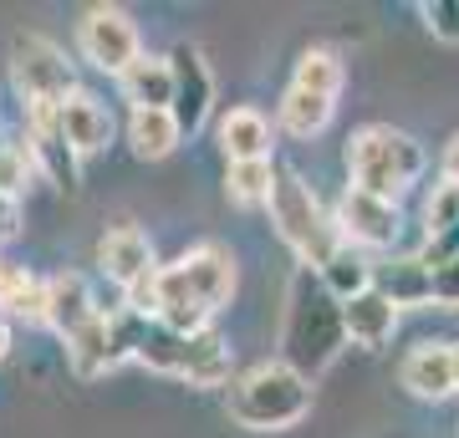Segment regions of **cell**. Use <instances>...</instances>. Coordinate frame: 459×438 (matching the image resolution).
Returning <instances> with one entry per match:
<instances>
[{
    "instance_id": "4",
    "label": "cell",
    "mask_w": 459,
    "mask_h": 438,
    "mask_svg": "<svg viewBox=\"0 0 459 438\" xmlns=\"http://www.w3.org/2000/svg\"><path fill=\"white\" fill-rule=\"evenodd\" d=\"M271 225H276L281 245L301 260V271H322L337 250H342V229L332 219V210L316 199V189L296 168L276 163V189H271Z\"/></svg>"
},
{
    "instance_id": "35",
    "label": "cell",
    "mask_w": 459,
    "mask_h": 438,
    "mask_svg": "<svg viewBox=\"0 0 459 438\" xmlns=\"http://www.w3.org/2000/svg\"><path fill=\"white\" fill-rule=\"evenodd\" d=\"M449 352H455V398H459V337L449 341Z\"/></svg>"
},
{
    "instance_id": "7",
    "label": "cell",
    "mask_w": 459,
    "mask_h": 438,
    "mask_svg": "<svg viewBox=\"0 0 459 438\" xmlns=\"http://www.w3.org/2000/svg\"><path fill=\"white\" fill-rule=\"evenodd\" d=\"M11 82L21 92V107H62L77 98V66L66 62V51L47 36H16L11 41Z\"/></svg>"
},
{
    "instance_id": "1",
    "label": "cell",
    "mask_w": 459,
    "mask_h": 438,
    "mask_svg": "<svg viewBox=\"0 0 459 438\" xmlns=\"http://www.w3.org/2000/svg\"><path fill=\"white\" fill-rule=\"evenodd\" d=\"M347 347L342 301L316 280V271H296L286 291V326H281V362L301 373L307 382L327 373L337 352Z\"/></svg>"
},
{
    "instance_id": "20",
    "label": "cell",
    "mask_w": 459,
    "mask_h": 438,
    "mask_svg": "<svg viewBox=\"0 0 459 438\" xmlns=\"http://www.w3.org/2000/svg\"><path fill=\"white\" fill-rule=\"evenodd\" d=\"M0 316L5 322H41L47 326V280L26 265L0 260Z\"/></svg>"
},
{
    "instance_id": "8",
    "label": "cell",
    "mask_w": 459,
    "mask_h": 438,
    "mask_svg": "<svg viewBox=\"0 0 459 438\" xmlns=\"http://www.w3.org/2000/svg\"><path fill=\"white\" fill-rule=\"evenodd\" d=\"M77 51L87 66H98L108 77H123L138 56H143V36L133 26L123 5H87L77 21Z\"/></svg>"
},
{
    "instance_id": "29",
    "label": "cell",
    "mask_w": 459,
    "mask_h": 438,
    "mask_svg": "<svg viewBox=\"0 0 459 438\" xmlns=\"http://www.w3.org/2000/svg\"><path fill=\"white\" fill-rule=\"evenodd\" d=\"M419 11H424V26H429L434 41L459 47V0H424Z\"/></svg>"
},
{
    "instance_id": "3",
    "label": "cell",
    "mask_w": 459,
    "mask_h": 438,
    "mask_svg": "<svg viewBox=\"0 0 459 438\" xmlns=\"http://www.w3.org/2000/svg\"><path fill=\"white\" fill-rule=\"evenodd\" d=\"M230 418L250 428V434H276V428H291L312 413V382L301 373H291L286 362H255L240 377H230L225 392Z\"/></svg>"
},
{
    "instance_id": "9",
    "label": "cell",
    "mask_w": 459,
    "mask_h": 438,
    "mask_svg": "<svg viewBox=\"0 0 459 438\" xmlns=\"http://www.w3.org/2000/svg\"><path fill=\"white\" fill-rule=\"evenodd\" d=\"M169 72H174V102H169V113H174L184 138H195V133L210 123L214 72H210V62H204V51H199L195 41H179V47L169 51Z\"/></svg>"
},
{
    "instance_id": "27",
    "label": "cell",
    "mask_w": 459,
    "mask_h": 438,
    "mask_svg": "<svg viewBox=\"0 0 459 438\" xmlns=\"http://www.w3.org/2000/svg\"><path fill=\"white\" fill-rule=\"evenodd\" d=\"M31 174H36L31 143H26V138H0V194L21 199V189H26Z\"/></svg>"
},
{
    "instance_id": "21",
    "label": "cell",
    "mask_w": 459,
    "mask_h": 438,
    "mask_svg": "<svg viewBox=\"0 0 459 438\" xmlns=\"http://www.w3.org/2000/svg\"><path fill=\"white\" fill-rule=\"evenodd\" d=\"M373 286L388 301H394L398 311L403 306H424V301H434V271H429L419 255H398L388 260L383 271H373Z\"/></svg>"
},
{
    "instance_id": "18",
    "label": "cell",
    "mask_w": 459,
    "mask_h": 438,
    "mask_svg": "<svg viewBox=\"0 0 459 438\" xmlns=\"http://www.w3.org/2000/svg\"><path fill=\"white\" fill-rule=\"evenodd\" d=\"M66 362H72L77 377H102V373H113L117 362H123V352H117V341H113V311L92 316L82 331L66 337Z\"/></svg>"
},
{
    "instance_id": "11",
    "label": "cell",
    "mask_w": 459,
    "mask_h": 438,
    "mask_svg": "<svg viewBox=\"0 0 459 438\" xmlns=\"http://www.w3.org/2000/svg\"><path fill=\"white\" fill-rule=\"evenodd\" d=\"M21 123H26V143H31L36 174H47L62 194H77V184H82V159L66 148L56 107H21Z\"/></svg>"
},
{
    "instance_id": "26",
    "label": "cell",
    "mask_w": 459,
    "mask_h": 438,
    "mask_svg": "<svg viewBox=\"0 0 459 438\" xmlns=\"http://www.w3.org/2000/svg\"><path fill=\"white\" fill-rule=\"evenodd\" d=\"M271 189H276V159L265 163H225V199L240 204V210H261L271 204Z\"/></svg>"
},
{
    "instance_id": "32",
    "label": "cell",
    "mask_w": 459,
    "mask_h": 438,
    "mask_svg": "<svg viewBox=\"0 0 459 438\" xmlns=\"http://www.w3.org/2000/svg\"><path fill=\"white\" fill-rule=\"evenodd\" d=\"M21 235V199L0 194V245H11Z\"/></svg>"
},
{
    "instance_id": "14",
    "label": "cell",
    "mask_w": 459,
    "mask_h": 438,
    "mask_svg": "<svg viewBox=\"0 0 459 438\" xmlns=\"http://www.w3.org/2000/svg\"><path fill=\"white\" fill-rule=\"evenodd\" d=\"M56 123H62V138L66 148L77 153V159H92V153H102V148L113 143V113L102 107L92 92H77V98H66L62 107H56Z\"/></svg>"
},
{
    "instance_id": "24",
    "label": "cell",
    "mask_w": 459,
    "mask_h": 438,
    "mask_svg": "<svg viewBox=\"0 0 459 438\" xmlns=\"http://www.w3.org/2000/svg\"><path fill=\"white\" fill-rule=\"evenodd\" d=\"M342 82H347V66H342V56H337V51L307 47L301 56H296V72H291V87H296V92H316V98H332V102H337Z\"/></svg>"
},
{
    "instance_id": "33",
    "label": "cell",
    "mask_w": 459,
    "mask_h": 438,
    "mask_svg": "<svg viewBox=\"0 0 459 438\" xmlns=\"http://www.w3.org/2000/svg\"><path fill=\"white\" fill-rule=\"evenodd\" d=\"M439 174H444V184H459V133L444 143V159H439Z\"/></svg>"
},
{
    "instance_id": "12",
    "label": "cell",
    "mask_w": 459,
    "mask_h": 438,
    "mask_svg": "<svg viewBox=\"0 0 459 438\" xmlns=\"http://www.w3.org/2000/svg\"><path fill=\"white\" fill-rule=\"evenodd\" d=\"M98 271L113 280L117 291L138 286L143 276H153V271H159V260H153V240H148L138 225H113L98 240Z\"/></svg>"
},
{
    "instance_id": "19",
    "label": "cell",
    "mask_w": 459,
    "mask_h": 438,
    "mask_svg": "<svg viewBox=\"0 0 459 438\" xmlns=\"http://www.w3.org/2000/svg\"><path fill=\"white\" fill-rule=\"evenodd\" d=\"M117 92H123V102H128L133 113H143V107H164L174 102V72H169V56H138V62L117 77Z\"/></svg>"
},
{
    "instance_id": "6",
    "label": "cell",
    "mask_w": 459,
    "mask_h": 438,
    "mask_svg": "<svg viewBox=\"0 0 459 438\" xmlns=\"http://www.w3.org/2000/svg\"><path fill=\"white\" fill-rule=\"evenodd\" d=\"M230 296H235V255L220 240H204L184 250L174 265H159V311L189 306L214 316L220 306H230Z\"/></svg>"
},
{
    "instance_id": "28",
    "label": "cell",
    "mask_w": 459,
    "mask_h": 438,
    "mask_svg": "<svg viewBox=\"0 0 459 438\" xmlns=\"http://www.w3.org/2000/svg\"><path fill=\"white\" fill-rule=\"evenodd\" d=\"M459 225V184H434V194L424 204V235H439V229Z\"/></svg>"
},
{
    "instance_id": "23",
    "label": "cell",
    "mask_w": 459,
    "mask_h": 438,
    "mask_svg": "<svg viewBox=\"0 0 459 438\" xmlns=\"http://www.w3.org/2000/svg\"><path fill=\"white\" fill-rule=\"evenodd\" d=\"M332 113H337V102L332 98H316V92H296V87H286V98L276 102V128L286 133V138H316V133L332 123Z\"/></svg>"
},
{
    "instance_id": "34",
    "label": "cell",
    "mask_w": 459,
    "mask_h": 438,
    "mask_svg": "<svg viewBox=\"0 0 459 438\" xmlns=\"http://www.w3.org/2000/svg\"><path fill=\"white\" fill-rule=\"evenodd\" d=\"M5 352H11V322L0 316V362H5Z\"/></svg>"
},
{
    "instance_id": "17",
    "label": "cell",
    "mask_w": 459,
    "mask_h": 438,
    "mask_svg": "<svg viewBox=\"0 0 459 438\" xmlns=\"http://www.w3.org/2000/svg\"><path fill=\"white\" fill-rule=\"evenodd\" d=\"M394 326H398V306L377 291V286L373 291H362V296H352V301H342L347 341H358V347H368V352H377L383 341L394 337Z\"/></svg>"
},
{
    "instance_id": "16",
    "label": "cell",
    "mask_w": 459,
    "mask_h": 438,
    "mask_svg": "<svg viewBox=\"0 0 459 438\" xmlns=\"http://www.w3.org/2000/svg\"><path fill=\"white\" fill-rule=\"evenodd\" d=\"M92 316H102V306L92 301V286H87L77 271H56L47 276V326L56 337H72V331H82Z\"/></svg>"
},
{
    "instance_id": "25",
    "label": "cell",
    "mask_w": 459,
    "mask_h": 438,
    "mask_svg": "<svg viewBox=\"0 0 459 438\" xmlns=\"http://www.w3.org/2000/svg\"><path fill=\"white\" fill-rule=\"evenodd\" d=\"M316 280H322L337 301H352V296L373 291V260L362 255L358 245H342V250H337V255L316 271Z\"/></svg>"
},
{
    "instance_id": "13",
    "label": "cell",
    "mask_w": 459,
    "mask_h": 438,
    "mask_svg": "<svg viewBox=\"0 0 459 438\" xmlns=\"http://www.w3.org/2000/svg\"><path fill=\"white\" fill-rule=\"evenodd\" d=\"M398 382L419 398V403H444L455 398V352L449 341H419L403 367H398Z\"/></svg>"
},
{
    "instance_id": "30",
    "label": "cell",
    "mask_w": 459,
    "mask_h": 438,
    "mask_svg": "<svg viewBox=\"0 0 459 438\" xmlns=\"http://www.w3.org/2000/svg\"><path fill=\"white\" fill-rule=\"evenodd\" d=\"M455 255H459V225H455V229H439V235H424V250H419V260H424L429 271L449 265Z\"/></svg>"
},
{
    "instance_id": "31",
    "label": "cell",
    "mask_w": 459,
    "mask_h": 438,
    "mask_svg": "<svg viewBox=\"0 0 459 438\" xmlns=\"http://www.w3.org/2000/svg\"><path fill=\"white\" fill-rule=\"evenodd\" d=\"M434 301L449 311H459V255L449 260V265H439L434 271Z\"/></svg>"
},
{
    "instance_id": "36",
    "label": "cell",
    "mask_w": 459,
    "mask_h": 438,
    "mask_svg": "<svg viewBox=\"0 0 459 438\" xmlns=\"http://www.w3.org/2000/svg\"><path fill=\"white\" fill-rule=\"evenodd\" d=\"M455 438H459V434H455Z\"/></svg>"
},
{
    "instance_id": "5",
    "label": "cell",
    "mask_w": 459,
    "mask_h": 438,
    "mask_svg": "<svg viewBox=\"0 0 459 438\" xmlns=\"http://www.w3.org/2000/svg\"><path fill=\"white\" fill-rule=\"evenodd\" d=\"M133 362H143L148 373L184 377L189 388H230V347L214 326L199 337H179L164 322H143Z\"/></svg>"
},
{
    "instance_id": "15",
    "label": "cell",
    "mask_w": 459,
    "mask_h": 438,
    "mask_svg": "<svg viewBox=\"0 0 459 438\" xmlns=\"http://www.w3.org/2000/svg\"><path fill=\"white\" fill-rule=\"evenodd\" d=\"M220 148H225V163H265L276 159V128L261 107H230L220 117Z\"/></svg>"
},
{
    "instance_id": "22",
    "label": "cell",
    "mask_w": 459,
    "mask_h": 438,
    "mask_svg": "<svg viewBox=\"0 0 459 438\" xmlns=\"http://www.w3.org/2000/svg\"><path fill=\"white\" fill-rule=\"evenodd\" d=\"M179 143H184V133H179V123H174V113H164V107L128 113V148H133V159L159 163V159H169Z\"/></svg>"
},
{
    "instance_id": "10",
    "label": "cell",
    "mask_w": 459,
    "mask_h": 438,
    "mask_svg": "<svg viewBox=\"0 0 459 438\" xmlns=\"http://www.w3.org/2000/svg\"><path fill=\"white\" fill-rule=\"evenodd\" d=\"M332 219L342 229V245H358V250H394L403 235V214L394 199L362 194V189H342Z\"/></svg>"
},
{
    "instance_id": "2",
    "label": "cell",
    "mask_w": 459,
    "mask_h": 438,
    "mask_svg": "<svg viewBox=\"0 0 459 438\" xmlns=\"http://www.w3.org/2000/svg\"><path fill=\"white\" fill-rule=\"evenodd\" d=\"M424 143L413 133L394 128V123H368L347 138V189L377 199H403L413 184L424 179Z\"/></svg>"
}]
</instances>
